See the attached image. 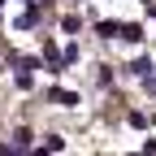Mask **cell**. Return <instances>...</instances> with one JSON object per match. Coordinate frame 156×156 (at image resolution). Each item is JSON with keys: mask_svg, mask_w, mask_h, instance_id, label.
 I'll use <instances>...</instances> for the list:
<instances>
[{"mask_svg": "<svg viewBox=\"0 0 156 156\" xmlns=\"http://www.w3.org/2000/svg\"><path fill=\"white\" fill-rule=\"evenodd\" d=\"M65 147V139H56V134H48V139H44V152H61Z\"/></svg>", "mask_w": 156, "mask_h": 156, "instance_id": "6", "label": "cell"}, {"mask_svg": "<svg viewBox=\"0 0 156 156\" xmlns=\"http://www.w3.org/2000/svg\"><path fill=\"white\" fill-rule=\"evenodd\" d=\"M147 17H156V0H147Z\"/></svg>", "mask_w": 156, "mask_h": 156, "instance_id": "8", "label": "cell"}, {"mask_svg": "<svg viewBox=\"0 0 156 156\" xmlns=\"http://www.w3.org/2000/svg\"><path fill=\"white\" fill-rule=\"evenodd\" d=\"M95 30H100V39H117V35H122V26H117V22H100Z\"/></svg>", "mask_w": 156, "mask_h": 156, "instance_id": "3", "label": "cell"}, {"mask_svg": "<svg viewBox=\"0 0 156 156\" xmlns=\"http://www.w3.org/2000/svg\"><path fill=\"white\" fill-rule=\"evenodd\" d=\"M147 69H152V65L143 61V56H139V61H130V74H139V78H147Z\"/></svg>", "mask_w": 156, "mask_h": 156, "instance_id": "7", "label": "cell"}, {"mask_svg": "<svg viewBox=\"0 0 156 156\" xmlns=\"http://www.w3.org/2000/svg\"><path fill=\"white\" fill-rule=\"evenodd\" d=\"M52 104H65V108H74V104H78V95H74V91H61V87H56V91H52Z\"/></svg>", "mask_w": 156, "mask_h": 156, "instance_id": "2", "label": "cell"}, {"mask_svg": "<svg viewBox=\"0 0 156 156\" xmlns=\"http://www.w3.org/2000/svg\"><path fill=\"white\" fill-rule=\"evenodd\" d=\"M117 39H126V44H143V26L130 22V26H122V35H117Z\"/></svg>", "mask_w": 156, "mask_h": 156, "instance_id": "1", "label": "cell"}, {"mask_svg": "<svg viewBox=\"0 0 156 156\" xmlns=\"http://www.w3.org/2000/svg\"><path fill=\"white\" fill-rule=\"evenodd\" d=\"M30 139H35V134H30V130H17V134H13V147H17V152H22V147H30Z\"/></svg>", "mask_w": 156, "mask_h": 156, "instance_id": "5", "label": "cell"}, {"mask_svg": "<svg viewBox=\"0 0 156 156\" xmlns=\"http://www.w3.org/2000/svg\"><path fill=\"white\" fill-rule=\"evenodd\" d=\"M35 22H39V9H26V13H22V17H17V26H22V30H30V26H35Z\"/></svg>", "mask_w": 156, "mask_h": 156, "instance_id": "4", "label": "cell"}]
</instances>
